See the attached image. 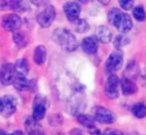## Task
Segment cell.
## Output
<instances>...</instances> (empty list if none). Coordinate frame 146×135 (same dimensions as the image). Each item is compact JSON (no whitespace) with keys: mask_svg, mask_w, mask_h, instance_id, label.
I'll return each instance as SVG.
<instances>
[{"mask_svg":"<svg viewBox=\"0 0 146 135\" xmlns=\"http://www.w3.org/2000/svg\"><path fill=\"white\" fill-rule=\"evenodd\" d=\"M53 41L66 51H74L78 48L76 37L66 28H57L52 33Z\"/></svg>","mask_w":146,"mask_h":135,"instance_id":"6da1fadb","label":"cell"},{"mask_svg":"<svg viewBox=\"0 0 146 135\" xmlns=\"http://www.w3.org/2000/svg\"><path fill=\"white\" fill-rule=\"evenodd\" d=\"M108 20L111 25L123 33H128L133 27V20L131 16L117 8H112L109 11Z\"/></svg>","mask_w":146,"mask_h":135,"instance_id":"7a4b0ae2","label":"cell"},{"mask_svg":"<svg viewBox=\"0 0 146 135\" xmlns=\"http://www.w3.org/2000/svg\"><path fill=\"white\" fill-rule=\"evenodd\" d=\"M123 65V53L120 50H115L108 57L105 63V72L107 74H115Z\"/></svg>","mask_w":146,"mask_h":135,"instance_id":"3957f363","label":"cell"},{"mask_svg":"<svg viewBox=\"0 0 146 135\" xmlns=\"http://www.w3.org/2000/svg\"><path fill=\"white\" fill-rule=\"evenodd\" d=\"M22 25V20L20 15L15 13L4 15L1 20L2 27L7 32H15Z\"/></svg>","mask_w":146,"mask_h":135,"instance_id":"277c9868","label":"cell"},{"mask_svg":"<svg viewBox=\"0 0 146 135\" xmlns=\"http://www.w3.org/2000/svg\"><path fill=\"white\" fill-rule=\"evenodd\" d=\"M55 18H56V9L54 6L48 5L46 8H44L41 12L38 14L36 20L38 24L41 27L47 28L53 23Z\"/></svg>","mask_w":146,"mask_h":135,"instance_id":"5b68a950","label":"cell"},{"mask_svg":"<svg viewBox=\"0 0 146 135\" xmlns=\"http://www.w3.org/2000/svg\"><path fill=\"white\" fill-rule=\"evenodd\" d=\"M93 119L102 124H112L115 121V117L113 112L103 106L94 107Z\"/></svg>","mask_w":146,"mask_h":135,"instance_id":"8992f818","label":"cell"},{"mask_svg":"<svg viewBox=\"0 0 146 135\" xmlns=\"http://www.w3.org/2000/svg\"><path fill=\"white\" fill-rule=\"evenodd\" d=\"M121 80L116 74H110L105 83V94L110 99H115L119 97Z\"/></svg>","mask_w":146,"mask_h":135,"instance_id":"52a82bcc","label":"cell"},{"mask_svg":"<svg viewBox=\"0 0 146 135\" xmlns=\"http://www.w3.org/2000/svg\"><path fill=\"white\" fill-rule=\"evenodd\" d=\"M27 3L26 0H0L1 10L26 11L27 10Z\"/></svg>","mask_w":146,"mask_h":135,"instance_id":"ba28073f","label":"cell"},{"mask_svg":"<svg viewBox=\"0 0 146 135\" xmlns=\"http://www.w3.org/2000/svg\"><path fill=\"white\" fill-rule=\"evenodd\" d=\"M15 66L12 63H5L0 69V82L3 86H9L13 83L15 77Z\"/></svg>","mask_w":146,"mask_h":135,"instance_id":"9c48e42d","label":"cell"},{"mask_svg":"<svg viewBox=\"0 0 146 135\" xmlns=\"http://www.w3.org/2000/svg\"><path fill=\"white\" fill-rule=\"evenodd\" d=\"M17 102L16 99L10 95L4 96L2 98V109L0 113L3 117H9L11 116L16 110Z\"/></svg>","mask_w":146,"mask_h":135,"instance_id":"30bf717a","label":"cell"},{"mask_svg":"<svg viewBox=\"0 0 146 135\" xmlns=\"http://www.w3.org/2000/svg\"><path fill=\"white\" fill-rule=\"evenodd\" d=\"M63 11L66 15V18L69 21L74 22L77 19H79L81 11V7L77 2H68L63 6Z\"/></svg>","mask_w":146,"mask_h":135,"instance_id":"8fae6325","label":"cell"},{"mask_svg":"<svg viewBox=\"0 0 146 135\" xmlns=\"http://www.w3.org/2000/svg\"><path fill=\"white\" fill-rule=\"evenodd\" d=\"M13 86L19 91H33L35 87L34 80L27 79L26 76L15 75L13 80Z\"/></svg>","mask_w":146,"mask_h":135,"instance_id":"7c38bea8","label":"cell"},{"mask_svg":"<svg viewBox=\"0 0 146 135\" xmlns=\"http://www.w3.org/2000/svg\"><path fill=\"white\" fill-rule=\"evenodd\" d=\"M46 113V102L41 96H38L35 98V102L33 108V118L35 121L42 120Z\"/></svg>","mask_w":146,"mask_h":135,"instance_id":"4fadbf2b","label":"cell"},{"mask_svg":"<svg viewBox=\"0 0 146 135\" xmlns=\"http://www.w3.org/2000/svg\"><path fill=\"white\" fill-rule=\"evenodd\" d=\"M113 38V33L110 29L106 26H99L95 30V39L102 43V44H108L111 42Z\"/></svg>","mask_w":146,"mask_h":135,"instance_id":"5bb4252c","label":"cell"},{"mask_svg":"<svg viewBox=\"0 0 146 135\" xmlns=\"http://www.w3.org/2000/svg\"><path fill=\"white\" fill-rule=\"evenodd\" d=\"M81 47L84 52L88 55H94L98 52V44L95 37H86L81 42Z\"/></svg>","mask_w":146,"mask_h":135,"instance_id":"9a60e30c","label":"cell"},{"mask_svg":"<svg viewBox=\"0 0 146 135\" xmlns=\"http://www.w3.org/2000/svg\"><path fill=\"white\" fill-rule=\"evenodd\" d=\"M121 88L124 95H133L138 92V87L135 82L127 77H123L121 80Z\"/></svg>","mask_w":146,"mask_h":135,"instance_id":"2e32d148","label":"cell"},{"mask_svg":"<svg viewBox=\"0 0 146 135\" xmlns=\"http://www.w3.org/2000/svg\"><path fill=\"white\" fill-rule=\"evenodd\" d=\"M46 56H47V51L45 46L43 45H38L33 52V61L37 65L41 66L45 63Z\"/></svg>","mask_w":146,"mask_h":135,"instance_id":"e0dca14e","label":"cell"},{"mask_svg":"<svg viewBox=\"0 0 146 135\" xmlns=\"http://www.w3.org/2000/svg\"><path fill=\"white\" fill-rule=\"evenodd\" d=\"M14 66H15V74L17 75L27 76V74L29 72V63L28 61L25 58H20L16 60Z\"/></svg>","mask_w":146,"mask_h":135,"instance_id":"ac0fdd59","label":"cell"},{"mask_svg":"<svg viewBox=\"0 0 146 135\" xmlns=\"http://www.w3.org/2000/svg\"><path fill=\"white\" fill-rule=\"evenodd\" d=\"M12 39L15 42V44L20 48H24L28 44L27 37L26 36L25 33H23L21 32H16V31L14 32L13 36H12Z\"/></svg>","mask_w":146,"mask_h":135,"instance_id":"d6986e66","label":"cell"},{"mask_svg":"<svg viewBox=\"0 0 146 135\" xmlns=\"http://www.w3.org/2000/svg\"><path fill=\"white\" fill-rule=\"evenodd\" d=\"M133 115L139 119H143L146 116V105L145 104L139 102L135 104L132 108Z\"/></svg>","mask_w":146,"mask_h":135,"instance_id":"ffe728a7","label":"cell"},{"mask_svg":"<svg viewBox=\"0 0 146 135\" xmlns=\"http://www.w3.org/2000/svg\"><path fill=\"white\" fill-rule=\"evenodd\" d=\"M139 68L137 63L135 61L129 62V63L125 70V74H126L125 77L133 80V77L135 78L139 74Z\"/></svg>","mask_w":146,"mask_h":135,"instance_id":"44dd1931","label":"cell"},{"mask_svg":"<svg viewBox=\"0 0 146 135\" xmlns=\"http://www.w3.org/2000/svg\"><path fill=\"white\" fill-rule=\"evenodd\" d=\"M73 25H74V29L79 33H85L90 28V25L84 19H77L75 21L73 22Z\"/></svg>","mask_w":146,"mask_h":135,"instance_id":"7402d4cb","label":"cell"},{"mask_svg":"<svg viewBox=\"0 0 146 135\" xmlns=\"http://www.w3.org/2000/svg\"><path fill=\"white\" fill-rule=\"evenodd\" d=\"M77 121H78V122L80 125H82V126H84V127H86V128H87L89 129L95 128L94 120L92 119L91 117H89L88 116H86V115H83V114H80L77 116Z\"/></svg>","mask_w":146,"mask_h":135,"instance_id":"603a6c76","label":"cell"},{"mask_svg":"<svg viewBox=\"0 0 146 135\" xmlns=\"http://www.w3.org/2000/svg\"><path fill=\"white\" fill-rule=\"evenodd\" d=\"M130 43V39L125 34H119L115 38L114 40V46L117 49L120 50L121 47L126 46Z\"/></svg>","mask_w":146,"mask_h":135,"instance_id":"cb8c5ba5","label":"cell"},{"mask_svg":"<svg viewBox=\"0 0 146 135\" xmlns=\"http://www.w3.org/2000/svg\"><path fill=\"white\" fill-rule=\"evenodd\" d=\"M133 15L135 20L138 21H144L146 18V13L145 9L142 6H137L133 9Z\"/></svg>","mask_w":146,"mask_h":135,"instance_id":"d4e9b609","label":"cell"},{"mask_svg":"<svg viewBox=\"0 0 146 135\" xmlns=\"http://www.w3.org/2000/svg\"><path fill=\"white\" fill-rule=\"evenodd\" d=\"M49 122L52 125V126H59L61 124H62V122H63V117L62 115L56 113V114H54V115H51L49 118Z\"/></svg>","mask_w":146,"mask_h":135,"instance_id":"484cf974","label":"cell"},{"mask_svg":"<svg viewBox=\"0 0 146 135\" xmlns=\"http://www.w3.org/2000/svg\"><path fill=\"white\" fill-rule=\"evenodd\" d=\"M118 3L124 10H130L134 5V0H118Z\"/></svg>","mask_w":146,"mask_h":135,"instance_id":"4316f807","label":"cell"},{"mask_svg":"<svg viewBox=\"0 0 146 135\" xmlns=\"http://www.w3.org/2000/svg\"><path fill=\"white\" fill-rule=\"evenodd\" d=\"M103 135H124L122 132L117 129H113V128H108L106 129Z\"/></svg>","mask_w":146,"mask_h":135,"instance_id":"83f0119b","label":"cell"},{"mask_svg":"<svg viewBox=\"0 0 146 135\" xmlns=\"http://www.w3.org/2000/svg\"><path fill=\"white\" fill-rule=\"evenodd\" d=\"M27 133H28V135H45L38 127L32 129V130H30V131H28Z\"/></svg>","mask_w":146,"mask_h":135,"instance_id":"f1b7e54d","label":"cell"},{"mask_svg":"<svg viewBox=\"0 0 146 135\" xmlns=\"http://www.w3.org/2000/svg\"><path fill=\"white\" fill-rule=\"evenodd\" d=\"M90 134L91 135H103V134H101L100 130L98 129L96 127L93 128H91L90 129Z\"/></svg>","mask_w":146,"mask_h":135,"instance_id":"f546056e","label":"cell"},{"mask_svg":"<svg viewBox=\"0 0 146 135\" xmlns=\"http://www.w3.org/2000/svg\"><path fill=\"white\" fill-rule=\"evenodd\" d=\"M34 4H36V5H38V6H39V5H42V4H44V3H45L47 1L46 0H31Z\"/></svg>","mask_w":146,"mask_h":135,"instance_id":"4dcf8cb0","label":"cell"},{"mask_svg":"<svg viewBox=\"0 0 146 135\" xmlns=\"http://www.w3.org/2000/svg\"><path fill=\"white\" fill-rule=\"evenodd\" d=\"M70 134L71 135H84L80 129H74Z\"/></svg>","mask_w":146,"mask_h":135,"instance_id":"1f68e13d","label":"cell"},{"mask_svg":"<svg viewBox=\"0 0 146 135\" xmlns=\"http://www.w3.org/2000/svg\"><path fill=\"white\" fill-rule=\"evenodd\" d=\"M142 83H143V86L146 87V72L142 75Z\"/></svg>","mask_w":146,"mask_h":135,"instance_id":"d6a6232c","label":"cell"},{"mask_svg":"<svg viewBox=\"0 0 146 135\" xmlns=\"http://www.w3.org/2000/svg\"><path fill=\"white\" fill-rule=\"evenodd\" d=\"M10 135H25V134H24V133H23L22 131H21V130H16V131H15L14 133H12Z\"/></svg>","mask_w":146,"mask_h":135,"instance_id":"836d02e7","label":"cell"},{"mask_svg":"<svg viewBox=\"0 0 146 135\" xmlns=\"http://www.w3.org/2000/svg\"><path fill=\"white\" fill-rule=\"evenodd\" d=\"M98 2L100 3H102L103 5H108L110 2V0H98Z\"/></svg>","mask_w":146,"mask_h":135,"instance_id":"e575fe53","label":"cell"},{"mask_svg":"<svg viewBox=\"0 0 146 135\" xmlns=\"http://www.w3.org/2000/svg\"><path fill=\"white\" fill-rule=\"evenodd\" d=\"M77 1H79V3H89L91 0H77Z\"/></svg>","mask_w":146,"mask_h":135,"instance_id":"d590c367","label":"cell"},{"mask_svg":"<svg viewBox=\"0 0 146 135\" xmlns=\"http://www.w3.org/2000/svg\"><path fill=\"white\" fill-rule=\"evenodd\" d=\"M0 135H8L3 129H0Z\"/></svg>","mask_w":146,"mask_h":135,"instance_id":"8d00e7d4","label":"cell"},{"mask_svg":"<svg viewBox=\"0 0 146 135\" xmlns=\"http://www.w3.org/2000/svg\"><path fill=\"white\" fill-rule=\"evenodd\" d=\"M1 109H2V98H0V111H1Z\"/></svg>","mask_w":146,"mask_h":135,"instance_id":"74e56055","label":"cell"}]
</instances>
